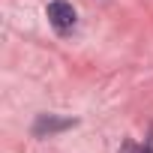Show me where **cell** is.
I'll return each instance as SVG.
<instances>
[{"label": "cell", "mask_w": 153, "mask_h": 153, "mask_svg": "<svg viewBox=\"0 0 153 153\" xmlns=\"http://www.w3.org/2000/svg\"><path fill=\"white\" fill-rule=\"evenodd\" d=\"M48 21L57 33H69L75 27V9L72 3H66V0H51L48 3Z\"/></svg>", "instance_id": "obj_1"}, {"label": "cell", "mask_w": 153, "mask_h": 153, "mask_svg": "<svg viewBox=\"0 0 153 153\" xmlns=\"http://www.w3.org/2000/svg\"><path fill=\"white\" fill-rule=\"evenodd\" d=\"M69 126H75V120H69V117H54V114H39L36 123H33V135L45 138V135H54V132L69 129Z\"/></svg>", "instance_id": "obj_2"}, {"label": "cell", "mask_w": 153, "mask_h": 153, "mask_svg": "<svg viewBox=\"0 0 153 153\" xmlns=\"http://www.w3.org/2000/svg\"><path fill=\"white\" fill-rule=\"evenodd\" d=\"M120 153H153V150H150V147H147V144H144V147H138V144H135V141H126V144H123V150H120Z\"/></svg>", "instance_id": "obj_3"}, {"label": "cell", "mask_w": 153, "mask_h": 153, "mask_svg": "<svg viewBox=\"0 0 153 153\" xmlns=\"http://www.w3.org/2000/svg\"><path fill=\"white\" fill-rule=\"evenodd\" d=\"M144 144H147V147L153 150V126H150V135H147V141H144Z\"/></svg>", "instance_id": "obj_4"}]
</instances>
